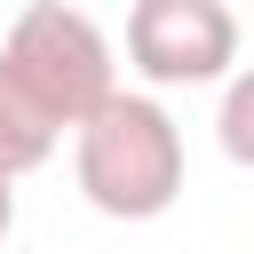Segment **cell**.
Wrapping results in <instances>:
<instances>
[{
	"label": "cell",
	"instance_id": "5b68a950",
	"mask_svg": "<svg viewBox=\"0 0 254 254\" xmlns=\"http://www.w3.org/2000/svg\"><path fill=\"white\" fill-rule=\"evenodd\" d=\"M214 143H222V159H230V167H246V175H254V64H238V71L222 79Z\"/></svg>",
	"mask_w": 254,
	"mask_h": 254
},
{
	"label": "cell",
	"instance_id": "3957f363",
	"mask_svg": "<svg viewBox=\"0 0 254 254\" xmlns=\"http://www.w3.org/2000/svg\"><path fill=\"white\" fill-rule=\"evenodd\" d=\"M127 64L151 87H214L238 71V16L230 0H135L127 8Z\"/></svg>",
	"mask_w": 254,
	"mask_h": 254
},
{
	"label": "cell",
	"instance_id": "7a4b0ae2",
	"mask_svg": "<svg viewBox=\"0 0 254 254\" xmlns=\"http://www.w3.org/2000/svg\"><path fill=\"white\" fill-rule=\"evenodd\" d=\"M0 64H8V71H16L64 127H79L95 103L119 95L111 40H103V24H95L87 8H71V0H24V8L8 16Z\"/></svg>",
	"mask_w": 254,
	"mask_h": 254
},
{
	"label": "cell",
	"instance_id": "6da1fadb",
	"mask_svg": "<svg viewBox=\"0 0 254 254\" xmlns=\"http://www.w3.org/2000/svg\"><path fill=\"white\" fill-rule=\"evenodd\" d=\"M71 167H79V198L111 222H151L183 198V127L159 95L119 87L111 103H95L71 127Z\"/></svg>",
	"mask_w": 254,
	"mask_h": 254
},
{
	"label": "cell",
	"instance_id": "8992f818",
	"mask_svg": "<svg viewBox=\"0 0 254 254\" xmlns=\"http://www.w3.org/2000/svg\"><path fill=\"white\" fill-rule=\"evenodd\" d=\"M8 230H16V175L0 167V246H8Z\"/></svg>",
	"mask_w": 254,
	"mask_h": 254
},
{
	"label": "cell",
	"instance_id": "277c9868",
	"mask_svg": "<svg viewBox=\"0 0 254 254\" xmlns=\"http://www.w3.org/2000/svg\"><path fill=\"white\" fill-rule=\"evenodd\" d=\"M56 143H64V119L0 64V167H8V175H32Z\"/></svg>",
	"mask_w": 254,
	"mask_h": 254
}]
</instances>
